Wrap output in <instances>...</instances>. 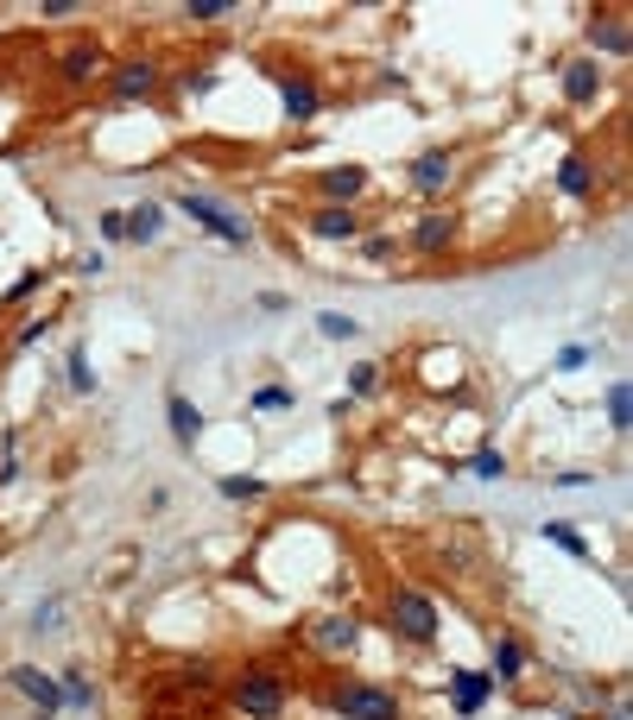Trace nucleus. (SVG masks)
Masks as SVG:
<instances>
[{"label": "nucleus", "mask_w": 633, "mask_h": 720, "mask_svg": "<svg viewBox=\"0 0 633 720\" xmlns=\"http://www.w3.org/2000/svg\"><path fill=\"white\" fill-rule=\"evenodd\" d=\"M450 183H456V152H450V145H431V152H418V158H412V190H418V196H431V203H438Z\"/></svg>", "instance_id": "obj_6"}, {"label": "nucleus", "mask_w": 633, "mask_h": 720, "mask_svg": "<svg viewBox=\"0 0 633 720\" xmlns=\"http://www.w3.org/2000/svg\"><path fill=\"white\" fill-rule=\"evenodd\" d=\"M355 317H342V310H324V317H317V335H324V342H349V335H355Z\"/></svg>", "instance_id": "obj_24"}, {"label": "nucleus", "mask_w": 633, "mask_h": 720, "mask_svg": "<svg viewBox=\"0 0 633 720\" xmlns=\"http://www.w3.org/2000/svg\"><path fill=\"white\" fill-rule=\"evenodd\" d=\"M165 417H172V436H178V442H197V436H203V411H197V404H190L185 393H172L165 398Z\"/></svg>", "instance_id": "obj_19"}, {"label": "nucleus", "mask_w": 633, "mask_h": 720, "mask_svg": "<svg viewBox=\"0 0 633 720\" xmlns=\"http://www.w3.org/2000/svg\"><path fill=\"white\" fill-rule=\"evenodd\" d=\"M317 190H324V203H336V209H349L362 190H368V165H330L324 178H317Z\"/></svg>", "instance_id": "obj_12"}, {"label": "nucleus", "mask_w": 633, "mask_h": 720, "mask_svg": "<svg viewBox=\"0 0 633 720\" xmlns=\"http://www.w3.org/2000/svg\"><path fill=\"white\" fill-rule=\"evenodd\" d=\"M228 702L241 708V720H279L286 715V677L273 664H248L228 689Z\"/></svg>", "instance_id": "obj_2"}, {"label": "nucleus", "mask_w": 633, "mask_h": 720, "mask_svg": "<svg viewBox=\"0 0 633 720\" xmlns=\"http://www.w3.org/2000/svg\"><path fill=\"white\" fill-rule=\"evenodd\" d=\"M64 367H71V393H96V367H89V355H83V348H76Z\"/></svg>", "instance_id": "obj_28"}, {"label": "nucleus", "mask_w": 633, "mask_h": 720, "mask_svg": "<svg viewBox=\"0 0 633 720\" xmlns=\"http://www.w3.org/2000/svg\"><path fill=\"white\" fill-rule=\"evenodd\" d=\"M330 715H342V720H400L406 708H400V695H393V689L349 677V683L330 689Z\"/></svg>", "instance_id": "obj_4"}, {"label": "nucleus", "mask_w": 633, "mask_h": 720, "mask_svg": "<svg viewBox=\"0 0 633 720\" xmlns=\"http://www.w3.org/2000/svg\"><path fill=\"white\" fill-rule=\"evenodd\" d=\"M387 253H393V234H368L362 241V259H387Z\"/></svg>", "instance_id": "obj_37"}, {"label": "nucleus", "mask_w": 633, "mask_h": 720, "mask_svg": "<svg viewBox=\"0 0 633 720\" xmlns=\"http://www.w3.org/2000/svg\"><path fill=\"white\" fill-rule=\"evenodd\" d=\"M38 13L45 20H71V13H83V0H38Z\"/></svg>", "instance_id": "obj_34"}, {"label": "nucleus", "mask_w": 633, "mask_h": 720, "mask_svg": "<svg viewBox=\"0 0 633 720\" xmlns=\"http://www.w3.org/2000/svg\"><path fill=\"white\" fill-rule=\"evenodd\" d=\"M58 607H64V601H45V607H33V632H51V626H58Z\"/></svg>", "instance_id": "obj_35"}, {"label": "nucleus", "mask_w": 633, "mask_h": 720, "mask_svg": "<svg viewBox=\"0 0 633 720\" xmlns=\"http://www.w3.org/2000/svg\"><path fill=\"white\" fill-rule=\"evenodd\" d=\"M38 285H45V272H38V266H33V272H20V279L7 285V297H0V304H20V297H33Z\"/></svg>", "instance_id": "obj_31"}, {"label": "nucleus", "mask_w": 633, "mask_h": 720, "mask_svg": "<svg viewBox=\"0 0 633 720\" xmlns=\"http://www.w3.org/2000/svg\"><path fill=\"white\" fill-rule=\"evenodd\" d=\"M228 13H241V7L235 0H185V20H197V26H216Z\"/></svg>", "instance_id": "obj_23"}, {"label": "nucleus", "mask_w": 633, "mask_h": 720, "mask_svg": "<svg viewBox=\"0 0 633 720\" xmlns=\"http://www.w3.org/2000/svg\"><path fill=\"white\" fill-rule=\"evenodd\" d=\"M102 234H109V241H127V209H109V216H102Z\"/></svg>", "instance_id": "obj_36"}, {"label": "nucleus", "mask_w": 633, "mask_h": 720, "mask_svg": "<svg viewBox=\"0 0 633 720\" xmlns=\"http://www.w3.org/2000/svg\"><path fill=\"white\" fill-rule=\"evenodd\" d=\"M159 82H165L159 57H127V64H114V76H109L114 102H147V95H159Z\"/></svg>", "instance_id": "obj_5"}, {"label": "nucleus", "mask_w": 633, "mask_h": 720, "mask_svg": "<svg viewBox=\"0 0 633 720\" xmlns=\"http://www.w3.org/2000/svg\"><path fill=\"white\" fill-rule=\"evenodd\" d=\"M488 677H494V683H520L526 677V645L514 639V632L494 639V670H488Z\"/></svg>", "instance_id": "obj_17"}, {"label": "nucleus", "mask_w": 633, "mask_h": 720, "mask_svg": "<svg viewBox=\"0 0 633 720\" xmlns=\"http://www.w3.org/2000/svg\"><path fill=\"white\" fill-rule=\"evenodd\" d=\"M558 487H596V474H590V468H564Z\"/></svg>", "instance_id": "obj_38"}, {"label": "nucleus", "mask_w": 633, "mask_h": 720, "mask_svg": "<svg viewBox=\"0 0 633 720\" xmlns=\"http://www.w3.org/2000/svg\"><path fill=\"white\" fill-rule=\"evenodd\" d=\"M7 683L20 689L26 702H38V715H58V708H64V689H58V677H45L38 664H13V670H7Z\"/></svg>", "instance_id": "obj_7"}, {"label": "nucleus", "mask_w": 633, "mask_h": 720, "mask_svg": "<svg viewBox=\"0 0 633 720\" xmlns=\"http://www.w3.org/2000/svg\"><path fill=\"white\" fill-rule=\"evenodd\" d=\"M266 480H254V474H223V500H261Z\"/></svg>", "instance_id": "obj_25"}, {"label": "nucleus", "mask_w": 633, "mask_h": 720, "mask_svg": "<svg viewBox=\"0 0 633 720\" xmlns=\"http://www.w3.org/2000/svg\"><path fill=\"white\" fill-rule=\"evenodd\" d=\"M488 695H494V677H488V670H450V702H456V715H476Z\"/></svg>", "instance_id": "obj_15"}, {"label": "nucleus", "mask_w": 633, "mask_h": 720, "mask_svg": "<svg viewBox=\"0 0 633 720\" xmlns=\"http://www.w3.org/2000/svg\"><path fill=\"white\" fill-rule=\"evenodd\" d=\"M45 335H51V317H33V323H20L13 348H33V342H45Z\"/></svg>", "instance_id": "obj_32"}, {"label": "nucleus", "mask_w": 633, "mask_h": 720, "mask_svg": "<svg viewBox=\"0 0 633 720\" xmlns=\"http://www.w3.org/2000/svg\"><path fill=\"white\" fill-rule=\"evenodd\" d=\"M311 234H317V241H355V234H362V216H355V209H336V203H317V209H311Z\"/></svg>", "instance_id": "obj_16"}, {"label": "nucleus", "mask_w": 633, "mask_h": 720, "mask_svg": "<svg viewBox=\"0 0 633 720\" xmlns=\"http://www.w3.org/2000/svg\"><path fill=\"white\" fill-rule=\"evenodd\" d=\"M159 234H165V209H159V203H140V209H127V241H134V247H152Z\"/></svg>", "instance_id": "obj_20"}, {"label": "nucleus", "mask_w": 633, "mask_h": 720, "mask_svg": "<svg viewBox=\"0 0 633 720\" xmlns=\"http://www.w3.org/2000/svg\"><path fill=\"white\" fill-rule=\"evenodd\" d=\"M311 639H317L324 657H342V651H355V639H362V619H355V613H324V619L311 626Z\"/></svg>", "instance_id": "obj_9"}, {"label": "nucleus", "mask_w": 633, "mask_h": 720, "mask_svg": "<svg viewBox=\"0 0 633 720\" xmlns=\"http://www.w3.org/2000/svg\"><path fill=\"white\" fill-rule=\"evenodd\" d=\"M608 720H633V715H628V708H615V715H608Z\"/></svg>", "instance_id": "obj_39"}, {"label": "nucleus", "mask_w": 633, "mask_h": 720, "mask_svg": "<svg viewBox=\"0 0 633 720\" xmlns=\"http://www.w3.org/2000/svg\"><path fill=\"white\" fill-rule=\"evenodd\" d=\"M558 190L570 196V203H590V196H596V165H590V152H583V145H577V152H564Z\"/></svg>", "instance_id": "obj_13"}, {"label": "nucleus", "mask_w": 633, "mask_h": 720, "mask_svg": "<svg viewBox=\"0 0 633 720\" xmlns=\"http://www.w3.org/2000/svg\"><path fill=\"white\" fill-rule=\"evenodd\" d=\"M387 632L406 639V645H438L444 613H438V601H431L425 588H393V594H387Z\"/></svg>", "instance_id": "obj_1"}, {"label": "nucleus", "mask_w": 633, "mask_h": 720, "mask_svg": "<svg viewBox=\"0 0 633 720\" xmlns=\"http://www.w3.org/2000/svg\"><path fill=\"white\" fill-rule=\"evenodd\" d=\"M292 398H299L292 386H261V393L248 398V404H254V411H292Z\"/></svg>", "instance_id": "obj_26"}, {"label": "nucleus", "mask_w": 633, "mask_h": 720, "mask_svg": "<svg viewBox=\"0 0 633 720\" xmlns=\"http://www.w3.org/2000/svg\"><path fill=\"white\" fill-rule=\"evenodd\" d=\"M374 386H380V360H362V367L349 373V393H355V398H368Z\"/></svg>", "instance_id": "obj_30"}, {"label": "nucleus", "mask_w": 633, "mask_h": 720, "mask_svg": "<svg viewBox=\"0 0 633 720\" xmlns=\"http://www.w3.org/2000/svg\"><path fill=\"white\" fill-rule=\"evenodd\" d=\"M590 44L608 51V57H628V20H621V13H596V20H590Z\"/></svg>", "instance_id": "obj_18"}, {"label": "nucleus", "mask_w": 633, "mask_h": 720, "mask_svg": "<svg viewBox=\"0 0 633 720\" xmlns=\"http://www.w3.org/2000/svg\"><path fill=\"white\" fill-rule=\"evenodd\" d=\"M58 689H64V702H71V708H96V689L83 683L76 670H64V683H58Z\"/></svg>", "instance_id": "obj_29"}, {"label": "nucleus", "mask_w": 633, "mask_h": 720, "mask_svg": "<svg viewBox=\"0 0 633 720\" xmlns=\"http://www.w3.org/2000/svg\"><path fill=\"white\" fill-rule=\"evenodd\" d=\"M628 424H633V386L615 380V386H608V430H628Z\"/></svg>", "instance_id": "obj_22"}, {"label": "nucleus", "mask_w": 633, "mask_h": 720, "mask_svg": "<svg viewBox=\"0 0 633 720\" xmlns=\"http://www.w3.org/2000/svg\"><path fill=\"white\" fill-rule=\"evenodd\" d=\"M450 241H456V216H450V209H431V216L412 221V253L431 259V253H444Z\"/></svg>", "instance_id": "obj_14"}, {"label": "nucleus", "mask_w": 633, "mask_h": 720, "mask_svg": "<svg viewBox=\"0 0 633 720\" xmlns=\"http://www.w3.org/2000/svg\"><path fill=\"white\" fill-rule=\"evenodd\" d=\"M469 474H482V480H501V474H507V455H501V449H476V455H469Z\"/></svg>", "instance_id": "obj_27"}, {"label": "nucleus", "mask_w": 633, "mask_h": 720, "mask_svg": "<svg viewBox=\"0 0 633 720\" xmlns=\"http://www.w3.org/2000/svg\"><path fill=\"white\" fill-rule=\"evenodd\" d=\"M102 70H109V57H102V44H96V38H83V44H71V51L58 57V76H64L71 89H83V82H96Z\"/></svg>", "instance_id": "obj_10"}, {"label": "nucleus", "mask_w": 633, "mask_h": 720, "mask_svg": "<svg viewBox=\"0 0 633 720\" xmlns=\"http://www.w3.org/2000/svg\"><path fill=\"white\" fill-rule=\"evenodd\" d=\"M279 102H286V120L304 127V120H317V114H324V89H317L311 76H286V70H279Z\"/></svg>", "instance_id": "obj_8"}, {"label": "nucleus", "mask_w": 633, "mask_h": 720, "mask_svg": "<svg viewBox=\"0 0 633 720\" xmlns=\"http://www.w3.org/2000/svg\"><path fill=\"white\" fill-rule=\"evenodd\" d=\"M178 216H190L203 234H216V241H228V247H248V241H254V221L235 216L228 203L203 196V190H178Z\"/></svg>", "instance_id": "obj_3"}, {"label": "nucleus", "mask_w": 633, "mask_h": 720, "mask_svg": "<svg viewBox=\"0 0 633 720\" xmlns=\"http://www.w3.org/2000/svg\"><path fill=\"white\" fill-rule=\"evenodd\" d=\"M577 367H590V342H570V348H558V373H577Z\"/></svg>", "instance_id": "obj_33"}, {"label": "nucleus", "mask_w": 633, "mask_h": 720, "mask_svg": "<svg viewBox=\"0 0 633 720\" xmlns=\"http://www.w3.org/2000/svg\"><path fill=\"white\" fill-rule=\"evenodd\" d=\"M539 531H545V543H558L564 556H577V563H590V556H596V550H590V538H583V531H570V525H558V518H545Z\"/></svg>", "instance_id": "obj_21"}, {"label": "nucleus", "mask_w": 633, "mask_h": 720, "mask_svg": "<svg viewBox=\"0 0 633 720\" xmlns=\"http://www.w3.org/2000/svg\"><path fill=\"white\" fill-rule=\"evenodd\" d=\"M596 95H602V64L596 57H570V64H564V102H570V108H590Z\"/></svg>", "instance_id": "obj_11"}, {"label": "nucleus", "mask_w": 633, "mask_h": 720, "mask_svg": "<svg viewBox=\"0 0 633 720\" xmlns=\"http://www.w3.org/2000/svg\"><path fill=\"white\" fill-rule=\"evenodd\" d=\"M38 720H51V715H38Z\"/></svg>", "instance_id": "obj_40"}]
</instances>
